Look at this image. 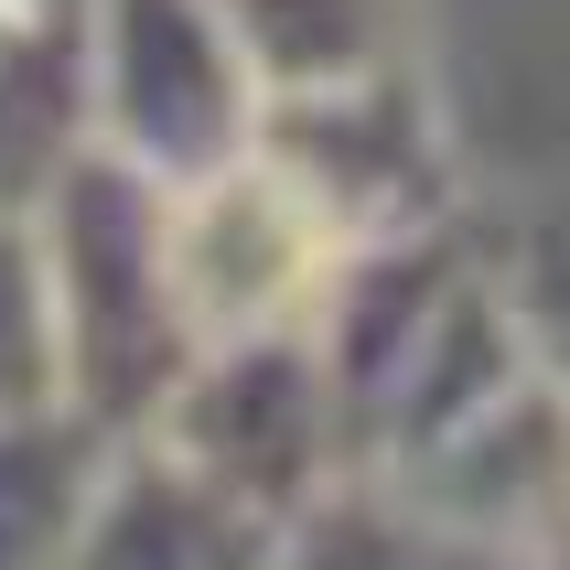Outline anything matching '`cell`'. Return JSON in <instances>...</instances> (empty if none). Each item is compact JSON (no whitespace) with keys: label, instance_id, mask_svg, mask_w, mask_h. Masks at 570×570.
Returning a JSON list of instances; mask_svg holds the SVG:
<instances>
[{"label":"cell","instance_id":"obj_1","mask_svg":"<svg viewBox=\"0 0 570 570\" xmlns=\"http://www.w3.org/2000/svg\"><path fill=\"white\" fill-rule=\"evenodd\" d=\"M32 258L55 313V399L108 442L140 431L194 366L173 258H161V184L87 140L32 205Z\"/></svg>","mask_w":570,"mask_h":570},{"label":"cell","instance_id":"obj_2","mask_svg":"<svg viewBox=\"0 0 570 570\" xmlns=\"http://www.w3.org/2000/svg\"><path fill=\"white\" fill-rule=\"evenodd\" d=\"M345 248H355L345 216L269 140H248L237 161L194 173V184H161V258H173L194 355L248 345V334H302L345 269Z\"/></svg>","mask_w":570,"mask_h":570},{"label":"cell","instance_id":"obj_3","mask_svg":"<svg viewBox=\"0 0 570 570\" xmlns=\"http://www.w3.org/2000/svg\"><path fill=\"white\" fill-rule=\"evenodd\" d=\"M258 76L216 0H87V140L151 184H194L258 140Z\"/></svg>","mask_w":570,"mask_h":570},{"label":"cell","instance_id":"obj_4","mask_svg":"<svg viewBox=\"0 0 570 570\" xmlns=\"http://www.w3.org/2000/svg\"><path fill=\"white\" fill-rule=\"evenodd\" d=\"M140 431H161L184 463H205L226 495H248L281 528H302L345 484V420H334V387H323L313 323L302 334H248V345H205Z\"/></svg>","mask_w":570,"mask_h":570},{"label":"cell","instance_id":"obj_5","mask_svg":"<svg viewBox=\"0 0 570 570\" xmlns=\"http://www.w3.org/2000/svg\"><path fill=\"white\" fill-rule=\"evenodd\" d=\"M281 539H291L281 517L226 495L161 431H119L97 452V484H87L65 570H281Z\"/></svg>","mask_w":570,"mask_h":570},{"label":"cell","instance_id":"obj_6","mask_svg":"<svg viewBox=\"0 0 570 570\" xmlns=\"http://www.w3.org/2000/svg\"><path fill=\"white\" fill-rule=\"evenodd\" d=\"M258 97H334L410 65V0H216Z\"/></svg>","mask_w":570,"mask_h":570},{"label":"cell","instance_id":"obj_7","mask_svg":"<svg viewBox=\"0 0 570 570\" xmlns=\"http://www.w3.org/2000/svg\"><path fill=\"white\" fill-rule=\"evenodd\" d=\"M281 570H549V560L507 549V539H474V528H442L387 484H334L281 539Z\"/></svg>","mask_w":570,"mask_h":570},{"label":"cell","instance_id":"obj_8","mask_svg":"<svg viewBox=\"0 0 570 570\" xmlns=\"http://www.w3.org/2000/svg\"><path fill=\"white\" fill-rule=\"evenodd\" d=\"M97 452H108V431H87L76 410L0 420V570H65L87 484H97Z\"/></svg>","mask_w":570,"mask_h":570},{"label":"cell","instance_id":"obj_9","mask_svg":"<svg viewBox=\"0 0 570 570\" xmlns=\"http://www.w3.org/2000/svg\"><path fill=\"white\" fill-rule=\"evenodd\" d=\"M495 281H507L517 323H528V355H539L549 387L570 399V194H560V205H539V216L495 248Z\"/></svg>","mask_w":570,"mask_h":570},{"label":"cell","instance_id":"obj_10","mask_svg":"<svg viewBox=\"0 0 570 570\" xmlns=\"http://www.w3.org/2000/svg\"><path fill=\"white\" fill-rule=\"evenodd\" d=\"M11 410H65L55 399V313H43L32 216H0V420Z\"/></svg>","mask_w":570,"mask_h":570},{"label":"cell","instance_id":"obj_11","mask_svg":"<svg viewBox=\"0 0 570 570\" xmlns=\"http://www.w3.org/2000/svg\"><path fill=\"white\" fill-rule=\"evenodd\" d=\"M539 560H549V570H570V528H560V539H549V549H539Z\"/></svg>","mask_w":570,"mask_h":570}]
</instances>
